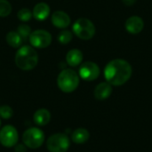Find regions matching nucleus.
Returning <instances> with one entry per match:
<instances>
[{
    "label": "nucleus",
    "mask_w": 152,
    "mask_h": 152,
    "mask_svg": "<svg viewBox=\"0 0 152 152\" xmlns=\"http://www.w3.org/2000/svg\"><path fill=\"white\" fill-rule=\"evenodd\" d=\"M17 16H18V18H19L20 20L26 22V21H28L33 15H32V12H30L29 9H28V8H22V9H20L18 12Z\"/></svg>",
    "instance_id": "nucleus-20"
},
{
    "label": "nucleus",
    "mask_w": 152,
    "mask_h": 152,
    "mask_svg": "<svg viewBox=\"0 0 152 152\" xmlns=\"http://www.w3.org/2000/svg\"><path fill=\"white\" fill-rule=\"evenodd\" d=\"M126 29L130 34H139L144 28L143 20L139 16H132L128 18L125 24Z\"/></svg>",
    "instance_id": "nucleus-10"
},
{
    "label": "nucleus",
    "mask_w": 152,
    "mask_h": 152,
    "mask_svg": "<svg viewBox=\"0 0 152 152\" xmlns=\"http://www.w3.org/2000/svg\"><path fill=\"white\" fill-rule=\"evenodd\" d=\"M99 66L93 61H86L79 68V77L86 81H94L100 76Z\"/></svg>",
    "instance_id": "nucleus-9"
},
{
    "label": "nucleus",
    "mask_w": 152,
    "mask_h": 152,
    "mask_svg": "<svg viewBox=\"0 0 152 152\" xmlns=\"http://www.w3.org/2000/svg\"><path fill=\"white\" fill-rule=\"evenodd\" d=\"M38 62V55L36 50L29 46L24 45L19 48L15 54V63L22 70L33 69Z\"/></svg>",
    "instance_id": "nucleus-2"
},
{
    "label": "nucleus",
    "mask_w": 152,
    "mask_h": 152,
    "mask_svg": "<svg viewBox=\"0 0 152 152\" xmlns=\"http://www.w3.org/2000/svg\"><path fill=\"white\" fill-rule=\"evenodd\" d=\"M33 120L38 126H46L51 120V113L46 109H39L33 115Z\"/></svg>",
    "instance_id": "nucleus-14"
},
{
    "label": "nucleus",
    "mask_w": 152,
    "mask_h": 152,
    "mask_svg": "<svg viewBox=\"0 0 152 152\" xmlns=\"http://www.w3.org/2000/svg\"><path fill=\"white\" fill-rule=\"evenodd\" d=\"M52 22L56 28H66L70 24V17L65 12L57 11L52 15Z\"/></svg>",
    "instance_id": "nucleus-11"
},
{
    "label": "nucleus",
    "mask_w": 152,
    "mask_h": 152,
    "mask_svg": "<svg viewBox=\"0 0 152 152\" xmlns=\"http://www.w3.org/2000/svg\"><path fill=\"white\" fill-rule=\"evenodd\" d=\"M57 85L63 93H72L79 85V75L73 69H63L57 77Z\"/></svg>",
    "instance_id": "nucleus-3"
},
{
    "label": "nucleus",
    "mask_w": 152,
    "mask_h": 152,
    "mask_svg": "<svg viewBox=\"0 0 152 152\" xmlns=\"http://www.w3.org/2000/svg\"><path fill=\"white\" fill-rule=\"evenodd\" d=\"M69 146V138L63 133L53 134L46 141V148L49 152H67Z\"/></svg>",
    "instance_id": "nucleus-6"
},
{
    "label": "nucleus",
    "mask_w": 152,
    "mask_h": 152,
    "mask_svg": "<svg viewBox=\"0 0 152 152\" xmlns=\"http://www.w3.org/2000/svg\"><path fill=\"white\" fill-rule=\"evenodd\" d=\"M133 73L132 66L123 59L110 61L104 69V77L111 86H120L126 84Z\"/></svg>",
    "instance_id": "nucleus-1"
},
{
    "label": "nucleus",
    "mask_w": 152,
    "mask_h": 152,
    "mask_svg": "<svg viewBox=\"0 0 152 152\" xmlns=\"http://www.w3.org/2000/svg\"><path fill=\"white\" fill-rule=\"evenodd\" d=\"M72 30L77 37L83 40L91 39L95 34L94 24L86 18L77 19L73 24Z\"/></svg>",
    "instance_id": "nucleus-5"
},
{
    "label": "nucleus",
    "mask_w": 152,
    "mask_h": 152,
    "mask_svg": "<svg viewBox=\"0 0 152 152\" xmlns=\"http://www.w3.org/2000/svg\"><path fill=\"white\" fill-rule=\"evenodd\" d=\"M19 140V134L17 129L11 126L6 125L0 130V143L5 148L14 147Z\"/></svg>",
    "instance_id": "nucleus-7"
},
{
    "label": "nucleus",
    "mask_w": 152,
    "mask_h": 152,
    "mask_svg": "<svg viewBox=\"0 0 152 152\" xmlns=\"http://www.w3.org/2000/svg\"><path fill=\"white\" fill-rule=\"evenodd\" d=\"M72 39V33L69 30H62L58 37V40L61 44L62 45H67L69 44Z\"/></svg>",
    "instance_id": "nucleus-19"
},
{
    "label": "nucleus",
    "mask_w": 152,
    "mask_h": 152,
    "mask_svg": "<svg viewBox=\"0 0 152 152\" xmlns=\"http://www.w3.org/2000/svg\"><path fill=\"white\" fill-rule=\"evenodd\" d=\"M67 63L71 67L78 66L83 61V53L78 49H72L68 52L66 55Z\"/></svg>",
    "instance_id": "nucleus-15"
},
{
    "label": "nucleus",
    "mask_w": 152,
    "mask_h": 152,
    "mask_svg": "<svg viewBox=\"0 0 152 152\" xmlns=\"http://www.w3.org/2000/svg\"><path fill=\"white\" fill-rule=\"evenodd\" d=\"M12 12V5L7 0H0V17H6Z\"/></svg>",
    "instance_id": "nucleus-18"
},
{
    "label": "nucleus",
    "mask_w": 152,
    "mask_h": 152,
    "mask_svg": "<svg viewBox=\"0 0 152 152\" xmlns=\"http://www.w3.org/2000/svg\"><path fill=\"white\" fill-rule=\"evenodd\" d=\"M0 126H1V119H0Z\"/></svg>",
    "instance_id": "nucleus-24"
},
{
    "label": "nucleus",
    "mask_w": 152,
    "mask_h": 152,
    "mask_svg": "<svg viewBox=\"0 0 152 152\" xmlns=\"http://www.w3.org/2000/svg\"><path fill=\"white\" fill-rule=\"evenodd\" d=\"M28 39L33 47L45 48L49 46L52 43V35L46 30L37 29L31 32Z\"/></svg>",
    "instance_id": "nucleus-8"
},
{
    "label": "nucleus",
    "mask_w": 152,
    "mask_h": 152,
    "mask_svg": "<svg viewBox=\"0 0 152 152\" xmlns=\"http://www.w3.org/2000/svg\"><path fill=\"white\" fill-rule=\"evenodd\" d=\"M6 42L12 47L16 48V47H19L21 45L22 37L18 34V32L10 31L6 35Z\"/></svg>",
    "instance_id": "nucleus-17"
},
{
    "label": "nucleus",
    "mask_w": 152,
    "mask_h": 152,
    "mask_svg": "<svg viewBox=\"0 0 152 152\" xmlns=\"http://www.w3.org/2000/svg\"><path fill=\"white\" fill-rule=\"evenodd\" d=\"M90 138L89 132L85 128H77L73 131L71 134V140L77 144H83L86 142Z\"/></svg>",
    "instance_id": "nucleus-16"
},
{
    "label": "nucleus",
    "mask_w": 152,
    "mask_h": 152,
    "mask_svg": "<svg viewBox=\"0 0 152 152\" xmlns=\"http://www.w3.org/2000/svg\"><path fill=\"white\" fill-rule=\"evenodd\" d=\"M22 142L23 144L28 149H38L45 142V134L38 127H30L23 133Z\"/></svg>",
    "instance_id": "nucleus-4"
},
{
    "label": "nucleus",
    "mask_w": 152,
    "mask_h": 152,
    "mask_svg": "<svg viewBox=\"0 0 152 152\" xmlns=\"http://www.w3.org/2000/svg\"><path fill=\"white\" fill-rule=\"evenodd\" d=\"M17 32L18 34L22 37V39L24 38H27L30 36L31 34V28L28 25H26V24H21L18 27V29H17Z\"/></svg>",
    "instance_id": "nucleus-22"
},
{
    "label": "nucleus",
    "mask_w": 152,
    "mask_h": 152,
    "mask_svg": "<svg viewBox=\"0 0 152 152\" xmlns=\"http://www.w3.org/2000/svg\"><path fill=\"white\" fill-rule=\"evenodd\" d=\"M50 11V6L46 3H38L35 5L32 15L36 20L41 21L45 20L49 16Z\"/></svg>",
    "instance_id": "nucleus-13"
},
{
    "label": "nucleus",
    "mask_w": 152,
    "mask_h": 152,
    "mask_svg": "<svg viewBox=\"0 0 152 152\" xmlns=\"http://www.w3.org/2000/svg\"><path fill=\"white\" fill-rule=\"evenodd\" d=\"M94 97L99 101L108 99L112 94V86L108 82H102L97 85L94 89Z\"/></svg>",
    "instance_id": "nucleus-12"
},
{
    "label": "nucleus",
    "mask_w": 152,
    "mask_h": 152,
    "mask_svg": "<svg viewBox=\"0 0 152 152\" xmlns=\"http://www.w3.org/2000/svg\"><path fill=\"white\" fill-rule=\"evenodd\" d=\"M13 115L12 109L8 105L0 106V117L4 119H10Z\"/></svg>",
    "instance_id": "nucleus-21"
},
{
    "label": "nucleus",
    "mask_w": 152,
    "mask_h": 152,
    "mask_svg": "<svg viewBox=\"0 0 152 152\" xmlns=\"http://www.w3.org/2000/svg\"><path fill=\"white\" fill-rule=\"evenodd\" d=\"M135 2H136V0H123V3L127 6L133 5L134 4H135Z\"/></svg>",
    "instance_id": "nucleus-23"
}]
</instances>
